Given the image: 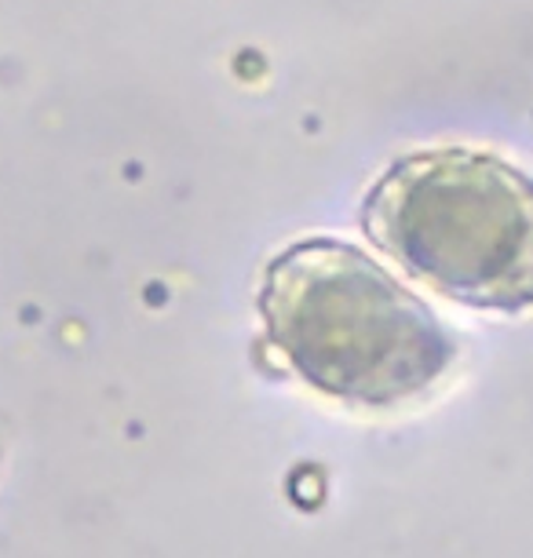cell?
<instances>
[{"label": "cell", "mask_w": 533, "mask_h": 558, "mask_svg": "<svg viewBox=\"0 0 533 558\" xmlns=\"http://www.w3.org/2000/svg\"><path fill=\"white\" fill-rule=\"evenodd\" d=\"M259 314L303 380L343 402H405L453 357L435 314L348 241H296L270 259Z\"/></svg>", "instance_id": "cell-1"}, {"label": "cell", "mask_w": 533, "mask_h": 558, "mask_svg": "<svg viewBox=\"0 0 533 558\" xmlns=\"http://www.w3.org/2000/svg\"><path fill=\"white\" fill-rule=\"evenodd\" d=\"M362 227L449 300L483 311L533 307V175L505 157L405 154L370 186Z\"/></svg>", "instance_id": "cell-2"}]
</instances>
